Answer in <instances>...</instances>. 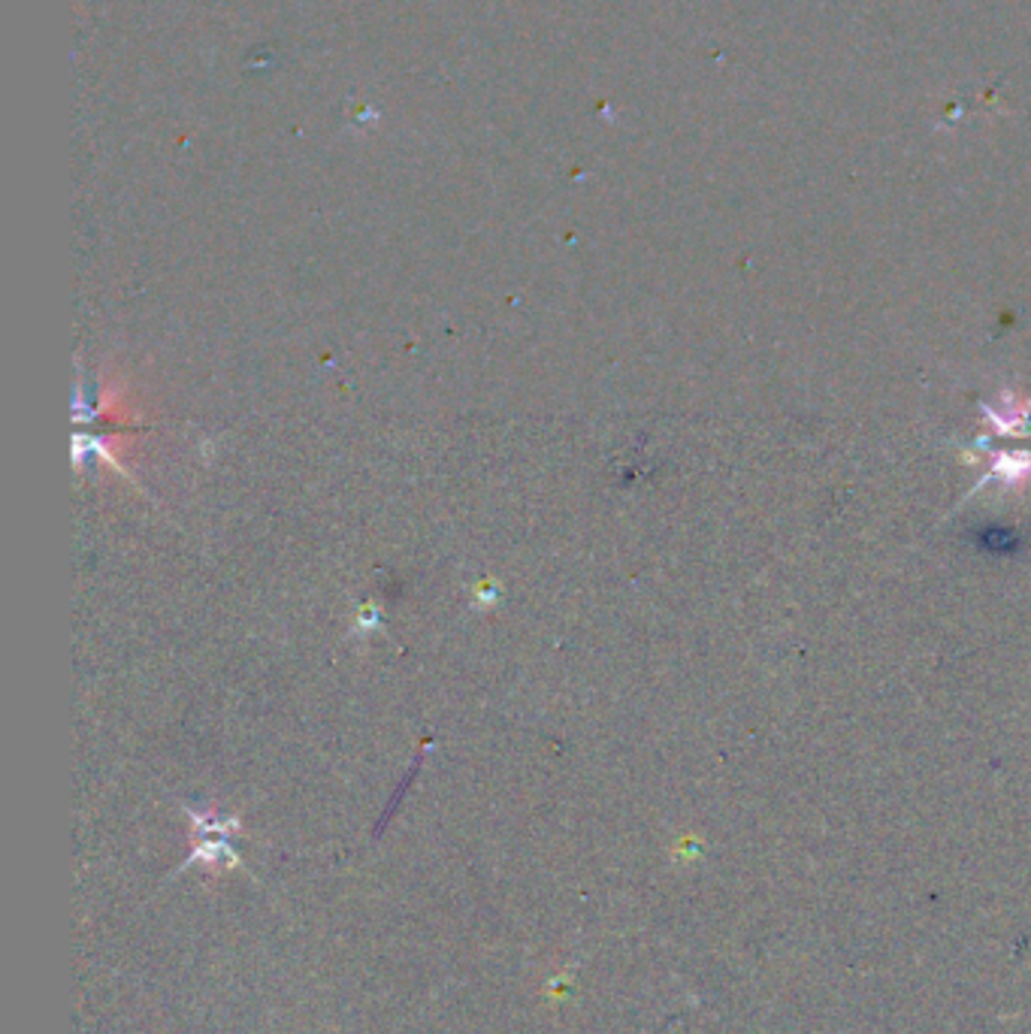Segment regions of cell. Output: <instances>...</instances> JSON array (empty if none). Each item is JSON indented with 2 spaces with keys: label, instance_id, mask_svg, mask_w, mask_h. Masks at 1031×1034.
Listing matches in <instances>:
<instances>
[{
  "label": "cell",
  "instance_id": "obj_1",
  "mask_svg": "<svg viewBox=\"0 0 1031 1034\" xmlns=\"http://www.w3.org/2000/svg\"><path fill=\"white\" fill-rule=\"evenodd\" d=\"M983 418H986V433L983 442L990 436H1031V400L1029 397H1013V393H1001V406H983Z\"/></svg>",
  "mask_w": 1031,
  "mask_h": 1034
},
{
  "label": "cell",
  "instance_id": "obj_2",
  "mask_svg": "<svg viewBox=\"0 0 1031 1034\" xmlns=\"http://www.w3.org/2000/svg\"><path fill=\"white\" fill-rule=\"evenodd\" d=\"M986 485H999L1001 490H1025V487H1031V451H992L990 469L974 485V494Z\"/></svg>",
  "mask_w": 1031,
  "mask_h": 1034
}]
</instances>
